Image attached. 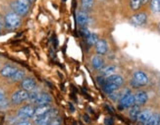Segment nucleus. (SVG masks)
<instances>
[{
	"label": "nucleus",
	"mask_w": 160,
	"mask_h": 125,
	"mask_svg": "<svg viewBox=\"0 0 160 125\" xmlns=\"http://www.w3.org/2000/svg\"><path fill=\"white\" fill-rule=\"evenodd\" d=\"M31 4L32 3L28 1V0H12L10 2V8L13 12L18 14L19 16L24 17L29 13Z\"/></svg>",
	"instance_id": "nucleus-1"
},
{
	"label": "nucleus",
	"mask_w": 160,
	"mask_h": 125,
	"mask_svg": "<svg viewBox=\"0 0 160 125\" xmlns=\"http://www.w3.org/2000/svg\"><path fill=\"white\" fill-rule=\"evenodd\" d=\"M4 24L5 27L9 30H15L22 24V17L19 16L15 12L10 11L4 16Z\"/></svg>",
	"instance_id": "nucleus-2"
},
{
	"label": "nucleus",
	"mask_w": 160,
	"mask_h": 125,
	"mask_svg": "<svg viewBox=\"0 0 160 125\" xmlns=\"http://www.w3.org/2000/svg\"><path fill=\"white\" fill-rule=\"evenodd\" d=\"M148 17L147 13L138 11L134 14V15L131 16V18L129 20V23L134 27H142L148 23Z\"/></svg>",
	"instance_id": "nucleus-3"
},
{
	"label": "nucleus",
	"mask_w": 160,
	"mask_h": 125,
	"mask_svg": "<svg viewBox=\"0 0 160 125\" xmlns=\"http://www.w3.org/2000/svg\"><path fill=\"white\" fill-rule=\"evenodd\" d=\"M135 105V96L132 94L131 91H126L121 96L119 100V108L124 109V108H129L132 106Z\"/></svg>",
	"instance_id": "nucleus-4"
},
{
	"label": "nucleus",
	"mask_w": 160,
	"mask_h": 125,
	"mask_svg": "<svg viewBox=\"0 0 160 125\" xmlns=\"http://www.w3.org/2000/svg\"><path fill=\"white\" fill-rule=\"evenodd\" d=\"M33 114H34V107L32 105H26L18 110L17 117L19 119L26 120L33 117Z\"/></svg>",
	"instance_id": "nucleus-5"
},
{
	"label": "nucleus",
	"mask_w": 160,
	"mask_h": 125,
	"mask_svg": "<svg viewBox=\"0 0 160 125\" xmlns=\"http://www.w3.org/2000/svg\"><path fill=\"white\" fill-rule=\"evenodd\" d=\"M57 110L52 108L49 112H47L43 115H40V116H37V117H33L34 119V123L38 124V125H40V124H43V123H46V122H49L51 121L52 119L56 118L57 117Z\"/></svg>",
	"instance_id": "nucleus-6"
},
{
	"label": "nucleus",
	"mask_w": 160,
	"mask_h": 125,
	"mask_svg": "<svg viewBox=\"0 0 160 125\" xmlns=\"http://www.w3.org/2000/svg\"><path fill=\"white\" fill-rule=\"evenodd\" d=\"M28 98H29V92L21 89L11 96V102L13 105H20V103L28 101Z\"/></svg>",
	"instance_id": "nucleus-7"
},
{
	"label": "nucleus",
	"mask_w": 160,
	"mask_h": 125,
	"mask_svg": "<svg viewBox=\"0 0 160 125\" xmlns=\"http://www.w3.org/2000/svg\"><path fill=\"white\" fill-rule=\"evenodd\" d=\"M77 23L78 25L82 28V27H87L89 23V16L88 13L82 9H79L77 11Z\"/></svg>",
	"instance_id": "nucleus-8"
},
{
	"label": "nucleus",
	"mask_w": 160,
	"mask_h": 125,
	"mask_svg": "<svg viewBox=\"0 0 160 125\" xmlns=\"http://www.w3.org/2000/svg\"><path fill=\"white\" fill-rule=\"evenodd\" d=\"M21 87L27 92H31L37 88V82L32 77H25L21 81Z\"/></svg>",
	"instance_id": "nucleus-9"
},
{
	"label": "nucleus",
	"mask_w": 160,
	"mask_h": 125,
	"mask_svg": "<svg viewBox=\"0 0 160 125\" xmlns=\"http://www.w3.org/2000/svg\"><path fill=\"white\" fill-rule=\"evenodd\" d=\"M133 79L141 87L145 86L148 83V75L145 74L144 72H142V71H137V72H135L134 73V76H133Z\"/></svg>",
	"instance_id": "nucleus-10"
},
{
	"label": "nucleus",
	"mask_w": 160,
	"mask_h": 125,
	"mask_svg": "<svg viewBox=\"0 0 160 125\" xmlns=\"http://www.w3.org/2000/svg\"><path fill=\"white\" fill-rule=\"evenodd\" d=\"M135 103L138 106H143L148 101V96L144 91H138L135 95Z\"/></svg>",
	"instance_id": "nucleus-11"
},
{
	"label": "nucleus",
	"mask_w": 160,
	"mask_h": 125,
	"mask_svg": "<svg viewBox=\"0 0 160 125\" xmlns=\"http://www.w3.org/2000/svg\"><path fill=\"white\" fill-rule=\"evenodd\" d=\"M52 101V98L49 94L47 93H40L39 96H38V99L36 100L33 103L37 106H43V105H50V102Z\"/></svg>",
	"instance_id": "nucleus-12"
},
{
	"label": "nucleus",
	"mask_w": 160,
	"mask_h": 125,
	"mask_svg": "<svg viewBox=\"0 0 160 125\" xmlns=\"http://www.w3.org/2000/svg\"><path fill=\"white\" fill-rule=\"evenodd\" d=\"M94 47H95L96 53L99 55H104L108 51V44L105 39H98L97 43L94 44Z\"/></svg>",
	"instance_id": "nucleus-13"
},
{
	"label": "nucleus",
	"mask_w": 160,
	"mask_h": 125,
	"mask_svg": "<svg viewBox=\"0 0 160 125\" xmlns=\"http://www.w3.org/2000/svg\"><path fill=\"white\" fill-rule=\"evenodd\" d=\"M18 70V68L16 66L13 65H6L4 66L1 70H0V75L4 78H11L13 74Z\"/></svg>",
	"instance_id": "nucleus-14"
},
{
	"label": "nucleus",
	"mask_w": 160,
	"mask_h": 125,
	"mask_svg": "<svg viewBox=\"0 0 160 125\" xmlns=\"http://www.w3.org/2000/svg\"><path fill=\"white\" fill-rule=\"evenodd\" d=\"M106 81L113 85H116L119 88L124 84V78L121 75H118V74H112L108 76V77H106Z\"/></svg>",
	"instance_id": "nucleus-15"
},
{
	"label": "nucleus",
	"mask_w": 160,
	"mask_h": 125,
	"mask_svg": "<svg viewBox=\"0 0 160 125\" xmlns=\"http://www.w3.org/2000/svg\"><path fill=\"white\" fill-rule=\"evenodd\" d=\"M52 109V107L50 105H43V106H38L37 107H34V114L33 117L43 115L47 112H49Z\"/></svg>",
	"instance_id": "nucleus-16"
},
{
	"label": "nucleus",
	"mask_w": 160,
	"mask_h": 125,
	"mask_svg": "<svg viewBox=\"0 0 160 125\" xmlns=\"http://www.w3.org/2000/svg\"><path fill=\"white\" fill-rule=\"evenodd\" d=\"M92 65L95 70H101L104 67V60L101 57V55L96 54L92 58Z\"/></svg>",
	"instance_id": "nucleus-17"
},
{
	"label": "nucleus",
	"mask_w": 160,
	"mask_h": 125,
	"mask_svg": "<svg viewBox=\"0 0 160 125\" xmlns=\"http://www.w3.org/2000/svg\"><path fill=\"white\" fill-rule=\"evenodd\" d=\"M151 115H152V112H151L150 109H144V110H142V112H140V114H138L137 120L140 122V123L147 124V122L149 120Z\"/></svg>",
	"instance_id": "nucleus-18"
},
{
	"label": "nucleus",
	"mask_w": 160,
	"mask_h": 125,
	"mask_svg": "<svg viewBox=\"0 0 160 125\" xmlns=\"http://www.w3.org/2000/svg\"><path fill=\"white\" fill-rule=\"evenodd\" d=\"M140 112H141V107L135 103L134 106H132L130 107V112H129L130 118L132 120L136 121L138 119V114H140Z\"/></svg>",
	"instance_id": "nucleus-19"
},
{
	"label": "nucleus",
	"mask_w": 160,
	"mask_h": 125,
	"mask_svg": "<svg viewBox=\"0 0 160 125\" xmlns=\"http://www.w3.org/2000/svg\"><path fill=\"white\" fill-rule=\"evenodd\" d=\"M149 7L152 14L156 16H160V0H150Z\"/></svg>",
	"instance_id": "nucleus-20"
},
{
	"label": "nucleus",
	"mask_w": 160,
	"mask_h": 125,
	"mask_svg": "<svg viewBox=\"0 0 160 125\" xmlns=\"http://www.w3.org/2000/svg\"><path fill=\"white\" fill-rule=\"evenodd\" d=\"M116 69L117 68L114 65H109V66H106V67H103L101 70H99L100 71V76H102V77H104V78L108 77V76L115 73Z\"/></svg>",
	"instance_id": "nucleus-21"
},
{
	"label": "nucleus",
	"mask_w": 160,
	"mask_h": 125,
	"mask_svg": "<svg viewBox=\"0 0 160 125\" xmlns=\"http://www.w3.org/2000/svg\"><path fill=\"white\" fill-rule=\"evenodd\" d=\"M101 87H102L103 92L105 93V94H107V95H109V94H111V93H113V92L117 91V90L119 89V87H117L116 85L111 84V83H109V82H107V81H105V83H104V84H103Z\"/></svg>",
	"instance_id": "nucleus-22"
},
{
	"label": "nucleus",
	"mask_w": 160,
	"mask_h": 125,
	"mask_svg": "<svg viewBox=\"0 0 160 125\" xmlns=\"http://www.w3.org/2000/svg\"><path fill=\"white\" fill-rule=\"evenodd\" d=\"M142 0H129V7L133 12H138L142 7Z\"/></svg>",
	"instance_id": "nucleus-23"
},
{
	"label": "nucleus",
	"mask_w": 160,
	"mask_h": 125,
	"mask_svg": "<svg viewBox=\"0 0 160 125\" xmlns=\"http://www.w3.org/2000/svg\"><path fill=\"white\" fill-rule=\"evenodd\" d=\"M25 76H26V73L24 70H20V69H18V70L13 74V76L10 79L11 82L13 83H16V82H21L24 78H25Z\"/></svg>",
	"instance_id": "nucleus-24"
},
{
	"label": "nucleus",
	"mask_w": 160,
	"mask_h": 125,
	"mask_svg": "<svg viewBox=\"0 0 160 125\" xmlns=\"http://www.w3.org/2000/svg\"><path fill=\"white\" fill-rule=\"evenodd\" d=\"M94 4V0H80V8L88 12L90 9H92Z\"/></svg>",
	"instance_id": "nucleus-25"
},
{
	"label": "nucleus",
	"mask_w": 160,
	"mask_h": 125,
	"mask_svg": "<svg viewBox=\"0 0 160 125\" xmlns=\"http://www.w3.org/2000/svg\"><path fill=\"white\" fill-rule=\"evenodd\" d=\"M98 39H99L98 36H97V34H94V33H89V34L86 38V40H87V43H88V45H94Z\"/></svg>",
	"instance_id": "nucleus-26"
},
{
	"label": "nucleus",
	"mask_w": 160,
	"mask_h": 125,
	"mask_svg": "<svg viewBox=\"0 0 160 125\" xmlns=\"http://www.w3.org/2000/svg\"><path fill=\"white\" fill-rule=\"evenodd\" d=\"M160 124V115L158 113H152L149 120L145 125H159Z\"/></svg>",
	"instance_id": "nucleus-27"
},
{
	"label": "nucleus",
	"mask_w": 160,
	"mask_h": 125,
	"mask_svg": "<svg viewBox=\"0 0 160 125\" xmlns=\"http://www.w3.org/2000/svg\"><path fill=\"white\" fill-rule=\"evenodd\" d=\"M39 94H40V92L37 91L36 89L32 90V91L29 92V98H28V101H30L31 102L33 103L34 102H36V100L38 99V96H39Z\"/></svg>",
	"instance_id": "nucleus-28"
},
{
	"label": "nucleus",
	"mask_w": 160,
	"mask_h": 125,
	"mask_svg": "<svg viewBox=\"0 0 160 125\" xmlns=\"http://www.w3.org/2000/svg\"><path fill=\"white\" fill-rule=\"evenodd\" d=\"M61 124V119H59V118H54V119H52L51 121H49V122H46V123H43V124H40V125H60Z\"/></svg>",
	"instance_id": "nucleus-29"
},
{
	"label": "nucleus",
	"mask_w": 160,
	"mask_h": 125,
	"mask_svg": "<svg viewBox=\"0 0 160 125\" xmlns=\"http://www.w3.org/2000/svg\"><path fill=\"white\" fill-rule=\"evenodd\" d=\"M104 123H105V125H113L114 120L111 118V117H106L105 120H104Z\"/></svg>",
	"instance_id": "nucleus-30"
},
{
	"label": "nucleus",
	"mask_w": 160,
	"mask_h": 125,
	"mask_svg": "<svg viewBox=\"0 0 160 125\" xmlns=\"http://www.w3.org/2000/svg\"><path fill=\"white\" fill-rule=\"evenodd\" d=\"M8 106H9V102H8V101H7L6 99H5V100H3L2 102H0V107L5 108V107H7Z\"/></svg>",
	"instance_id": "nucleus-31"
},
{
	"label": "nucleus",
	"mask_w": 160,
	"mask_h": 125,
	"mask_svg": "<svg viewBox=\"0 0 160 125\" xmlns=\"http://www.w3.org/2000/svg\"><path fill=\"white\" fill-rule=\"evenodd\" d=\"M130 84H131V86H132V87H133V88H136V89H138V88H140V87H141V86L138 85V83H137L134 79H132V80H131Z\"/></svg>",
	"instance_id": "nucleus-32"
},
{
	"label": "nucleus",
	"mask_w": 160,
	"mask_h": 125,
	"mask_svg": "<svg viewBox=\"0 0 160 125\" xmlns=\"http://www.w3.org/2000/svg\"><path fill=\"white\" fill-rule=\"evenodd\" d=\"M16 125H32V123L30 122V121H28V120H23V121L17 123Z\"/></svg>",
	"instance_id": "nucleus-33"
},
{
	"label": "nucleus",
	"mask_w": 160,
	"mask_h": 125,
	"mask_svg": "<svg viewBox=\"0 0 160 125\" xmlns=\"http://www.w3.org/2000/svg\"><path fill=\"white\" fill-rule=\"evenodd\" d=\"M3 100H5V94H4L3 91L0 90V102H2Z\"/></svg>",
	"instance_id": "nucleus-34"
},
{
	"label": "nucleus",
	"mask_w": 160,
	"mask_h": 125,
	"mask_svg": "<svg viewBox=\"0 0 160 125\" xmlns=\"http://www.w3.org/2000/svg\"><path fill=\"white\" fill-rule=\"evenodd\" d=\"M142 4H147V3H149L150 0H142Z\"/></svg>",
	"instance_id": "nucleus-35"
},
{
	"label": "nucleus",
	"mask_w": 160,
	"mask_h": 125,
	"mask_svg": "<svg viewBox=\"0 0 160 125\" xmlns=\"http://www.w3.org/2000/svg\"><path fill=\"white\" fill-rule=\"evenodd\" d=\"M157 30H158V32L160 33V23H158V25H157Z\"/></svg>",
	"instance_id": "nucleus-36"
},
{
	"label": "nucleus",
	"mask_w": 160,
	"mask_h": 125,
	"mask_svg": "<svg viewBox=\"0 0 160 125\" xmlns=\"http://www.w3.org/2000/svg\"><path fill=\"white\" fill-rule=\"evenodd\" d=\"M1 28H2V24H1V22H0V31H1Z\"/></svg>",
	"instance_id": "nucleus-37"
},
{
	"label": "nucleus",
	"mask_w": 160,
	"mask_h": 125,
	"mask_svg": "<svg viewBox=\"0 0 160 125\" xmlns=\"http://www.w3.org/2000/svg\"><path fill=\"white\" fill-rule=\"evenodd\" d=\"M28 1H29V2H31V3H32V2L33 1V0H28Z\"/></svg>",
	"instance_id": "nucleus-38"
},
{
	"label": "nucleus",
	"mask_w": 160,
	"mask_h": 125,
	"mask_svg": "<svg viewBox=\"0 0 160 125\" xmlns=\"http://www.w3.org/2000/svg\"><path fill=\"white\" fill-rule=\"evenodd\" d=\"M159 125H160V124H159Z\"/></svg>",
	"instance_id": "nucleus-39"
}]
</instances>
